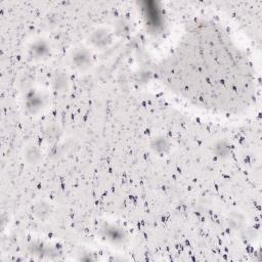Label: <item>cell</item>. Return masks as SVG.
Returning <instances> with one entry per match:
<instances>
[{
	"mask_svg": "<svg viewBox=\"0 0 262 262\" xmlns=\"http://www.w3.org/2000/svg\"><path fill=\"white\" fill-rule=\"evenodd\" d=\"M172 85L210 107L230 108L249 94L250 73L244 56L222 32L192 31L168 64Z\"/></svg>",
	"mask_w": 262,
	"mask_h": 262,
	"instance_id": "1",
	"label": "cell"
}]
</instances>
